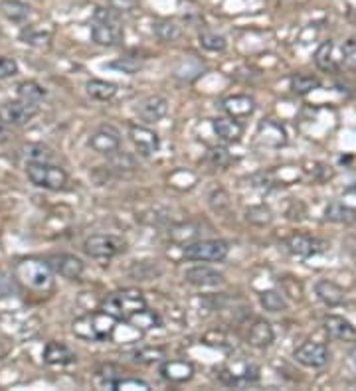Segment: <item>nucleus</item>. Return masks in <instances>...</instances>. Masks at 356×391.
<instances>
[{
    "instance_id": "nucleus-16",
    "label": "nucleus",
    "mask_w": 356,
    "mask_h": 391,
    "mask_svg": "<svg viewBox=\"0 0 356 391\" xmlns=\"http://www.w3.org/2000/svg\"><path fill=\"white\" fill-rule=\"evenodd\" d=\"M161 375L171 383H186L194 378V365L186 360H165L161 362Z\"/></svg>"
},
{
    "instance_id": "nucleus-30",
    "label": "nucleus",
    "mask_w": 356,
    "mask_h": 391,
    "mask_svg": "<svg viewBox=\"0 0 356 391\" xmlns=\"http://www.w3.org/2000/svg\"><path fill=\"white\" fill-rule=\"evenodd\" d=\"M259 304L267 312H284L289 307V302L284 297V292L279 291H264L259 294Z\"/></svg>"
},
{
    "instance_id": "nucleus-20",
    "label": "nucleus",
    "mask_w": 356,
    "mask_h": 391,
    "mask_svg": "<svg viewBox=\"0 0 356 391\" xmlns=\"http://www.w3.org/2000/svg\"><path fill=\"white\" fill-rule=\"evenodd\" d=\"M222 109L228 113V117H249L256 109V101L252 99L249 95H230V97L222 101Z\"/></svg>"
},
{
    "instance_id": "nucleus-2",
    "label": "nucleus",
    "mask_w": 356,
    "mask_h": 391,
    "mask_svg": "<svg viewBox=\"0 0 356 391\" xmlns=\"http://www.w3.org/2000/svg\"><path fill=\"white\" fill-rule=\"evenodd\" d=\"M146 307L145 294L137 289H121L107 294L105 299L101 300L99 310L107 312L109 316L117 320V322H127L133 314H137L139 310H143Z\"/></svg>"
},
{
    "instance_id": "nucleus-9",
    "label": "nucleus",
    "mask_w": 356,
    "mask_h": 391,
    "mask_svg": "<svg viewBox=\"0 0 356 391\" xmlns=\"http://www.w3.org/2000/svg\"><path fill=\"white\" fill-rule=\"evenodd\" d=\"M293 358H295L301 365H305V368H323V365L329 364L330 352L329 348H327V344L307 340V342H303L299 348H295Z\"/></svg>"
},
{
    "instance_id": "nucleus-10",
    "label": "nucleus",
    "mask_w": 356,
    "mask_h": 391,
    "mask_svg": "<svg viewBox=\"0 0 356 391\" xmlns=\"http://www.w3.org/2000/svg\"><path fill=\"white\" fill-rule=\"evenodd\" d=\"M129 138L135 145L137 153L141 156H153L161 148V138L153 128L145 127V125H129Z\"/></svg>"
},
{
    "instance_id": "nucleus-38",
    "label": "nucleus",
    "mask_w": 356,
    "mask_h": 391,
    "mask_svg": "<svg viewBox=\"0 0 356 391\" xmlns=\"http://www.w3.org/2000/svg\"><path fill=\"white\" fill-rule=\"evenodd\" d=\"M342 64L347 65L350 72H356V38H350L342 46Z\"/></svg>"
},
{
    "instance_id": "nucleus-37",
    "label": "nucleus",
    "mask_w": 356,
    "mask_h": 391,
    "mask_svg": "<svg viewBox=\"0 0 356 391\" xmlns=\"http://www.w3.org/2000/svg\"><path fill=\"white\" fill-rule=\"evenodd\" d=\"M22 40L30 44V46H48L50 44V40H52V34L50 32H44V30H34V28H30V30H24L22 32Z\"/></svg>"
},
{
    "instance_id": "nucleus-17",
    "label": "nucleus",
    "mask_w": 356,
    "mask_h": 391,
    "mask_svg": "<svg viewBox=\"0 0 356 391\" xmlns=\"http://www.w3.org/2000/svg\"><path fill=\"white\" fill-rule=\"evenodd\" d=\"M257 137L259 141L267 146H274V148H279V146L287 145V131L285 127L275 121V119H264L257 127Z\"/></svg>"
},
{
    "instance_id": "nucleus-8",
    "label": "nucleus",
    "mask_w": 356,
    "mask_h": 391,
    "mask_svg": "<svg viewBox=\"0 0 356 391\" xmlns=\"http://www.w3.org/2000/svg\"><path fill=\"white\" fill-rule=\"evenodd\" d=\"M90 146L99 155H117L119 150H121V133H119V128L113 127V125H107V123L99 125L92 133V137H90Z\"/></svg>"
},
{
    "instance_id": "nucleus-31",
    "label": "nucleus",
    "mask_w": 356,
    "mask_h": 391,
    "mask_svg": "<svg viewBox=\"0 0 356 391\" xmlns=\"http://www.w3.org/2000/svg\"><path fill=\"white\" fill-rule=\"evenodd\" d=\"M0 10H2V14L6 18L14 20V22L26 20L28 14H30V6L24 4V2H20V0H6V2L0 4Z\"/></svg>"
},
{
    "instance_id": "nucleus-25",
    "label": "nucleus",
    "mask_w": 356,
    "mask_h": 391,
    "mask_svg": "<svg viewBox=\"0 0 356 391\" xmlns=\"http://www.w3.org/2000/svg\"><path fill=\"white\" fill-rule=\"evenodd\" d=\"M315 64L319 67L320 72H337V60H335V44H333V40H327V42H323L319 48H317V52H315Z\"/></svg>"
},
{
    "instance_id": "nucleus-3",
    "label": "nucleus",
    "mask_w": 356,
    "mask_h": 391,
    "mask_svg": "<svg viewBox=\"0 0 356 391\" xmlns=\"http://www.w3.org/2000/svg\"><path fill=\"white\" fill-rule=\"evenodd\" d=\"M115 328H117V320L103 310L83 314L80 319L73 320L72 324L73 334L82 340H90V342H105L107 338L113 336Z\"/></svg>"
},
{
    "instance_id": "nucleus-23",
    "label": "nucleus",
    "mask_w": 356,
    "mask_h": 391,
    "mask_svg": "<svg viewBox=\"0 0 356 391\" xmlns=\"http://www.w3.org/2000/svg\"><path fill=\"white\" fill-rule=\"evenodd\" d=\"M315 292L319 297L320 302H325L327 307H338L345 302V289L338 287L337 282L329 281V279H320L315 285Z\"/></svg>"
},
{
    "instance_id": "nucleus-33",
    "label": "nucleus",
    "mask_w": 356,
    "mask_h": 391,
    "mask_svg": "<svg viewBox=\"0 0 356 391\" xmlns=\"http://www.w3.org/2000/svg\"><path fill=\"white\" fill-rule=\"evenodd\" d=\"M206 160L214 166V168H228L230 164L234 163V156L230 155L228 148H224V146H212L210 150H208V155H206Z\"/></svg>"
},
{
    "instance_id": "nucleus-13",
    "label": "nucleus",
    "mask_w": 356,
    "mask_h": 391,
    "mask_svg": "<svg viewBox=\"0 0 356 391\" xmlns=\"http://www.w3.org/2000/svg\"><path fill=\"white\" fill-rule=\"evenodd\" d=\"M285 247L289 249V253L291 255H297V257L307 259V257H313V255L325 251V249H327V243L317 239V237L305 236V233H295V236H291L287 239Z\"/></svg>"
},
{
    "instance_id": "nucleus-39",
    "label": "nucleus",
    "mask_w": 356,
    "mask_h": 391,
    "mask_svg": "<svg viewBox=\"0 0 356 391\" xmlns=\"http://www.w3.org/2000/svg\"><path fill=\"white\" fill-rule=\"evenodd\" d=\"M109 67L113 70H119V72L129 73V75H133V73H137L141 70V62L135 60V57H121L117 62H111Z\"/></svg>"
},
{
    "instance_id": "nucleus-27",
    "label": "nucleus",
    "mask_w": 356,
    "mask_h": 391,
    "mask_svg": "<svg viewBox=\"0 0 356 391\" xmlns=\"http://www.w3.org/2000/svg\"><path fill=\"white\" fill-rule=\"evenodd\" d=\"M289 87L295 95H309L311 92L319 89L320 79L311 73H293L289 79Z\"/></svg>"
},
{
    "instance_id": "nucleus-26",
    "label": "nucleus",
    "mask_w": 356,
    "mask_h": 391,
    "mask_svg": "<svg viewBox=\"0 0 356 391\" xmlns=\"http://www.w3.org/2000/svg\"><path fill=\"white\" fill-rule=\"evenodd\" d=\"M325 219L335 221V224H355L356 221V208H350L342 202H333L325 209Z\"/></svg>"
},
{
    "instance_id": "nucleus-18",
    "label": "nucleus",
    "mask_w": 356,
    "mask_h": 391,
    "mask_svg": "<svg viewBox=\"0 0 356 391\" xmlns=\"http://www.w3.org/2000/svg\"><path fill=\"white\" fill-rule=\"evenodd\" d=\"M184 279L194 287H216V285L224 282V275L218 273L212 267H206V265H196L184 273Z\"/></svg>"
},
{
    "instance_id": "nucleus-35",
    "label": "nucleus",
    "mask_w": 356,
    "mask_h": 391,
    "mask_svg": "<svg viewBox=\"0 0 356 391\" xmlns=\"http://www.w3.org/2000/svg\"><path fill=\"white\" fill-rule=\"evenodd\" d=\"M200 46L208 52H224L226 50V38L214 34V32H202Z\"/></svg>"
},
{
    "instance_id": "nucleus-4",
    "label": "nucleus",
    "mask_w": 356,
    "mask_h": 391,
    "mask_svg": "<svg viewBox=\"0 0 356 391\" xmlns=\"http://www.w3.org/2000/svg\"><path fill=\"white\" fill-rule=\"evenodd\" d=\"M26 176L30 182L44 188V190H64L68 184V172L64 168L55 166L52 163H38V160H30L26 166Z\"/></svg>"
},
{
    "instance_id": "nucleus-12",
    "label": "nucleus",
    "mask_w": 356,
    "mask_h": 391,
    "mask_svg": "<svg viewBox=\"0 0 356 391\" xmlns=\"http://www.w3.org/2000/svg\"><path fill=\"white\" fill-rule=\"evenodd\" d=\"M135 113L145 123H158L168 113V101L165 97H161V95H149L145 99L139 101L137 107H135Z\"/></svg>"
},
{
    "instance_id": "nucleus-34",
    "label": "nucleus",
    "mask_w": 356,
    "mask_h": 391,
    "mask_svg": "<svg viewBox=\"0 0 356 391\" xmlns=\"http://www.w3.org/2000/svg\"><path fill=\"white\" fill-rule=\"evenodd\" d=\"M155 34L158 36V40L171 44V42H176V40L180 38V26L171 22V20H165V22H158V24H156Z\"/></svg>"
},
{
    "instance_id": "nucleus-40",
    "label": "nucleus",
    "mask_w": 356,
    "mask_h": 391,
    "mask_svg": "<svg viewBox=\"0 0 356 391\" xmlns=\"http://www.w3.org/2000/svg\"><path fill=\"white\" fill-rule=\"evenodd\" d=\"M18 73V64L14 57L0 55V79H10Z\"/></svg>"
},
{
    "instance_id": "nucleus-24",
    "label": "nucleus",
    "mask_w": 356,
    "mask_h": 391,
    "mask_svg": "<svg viewBox=\"0 0 356 391\" xmlns=\"http://www.w3.org/2000/svg\"><path fill=\"white\" fill-rule=\"evenodd\" d=\"M127 324H131L133 328H137L141 332H149V330H155V328L163 326V320L158 316V312L145 307L143 310H139L137 314H133V316L127 320Z\"/></svg>"
},
{
    "instance_id": "nucleus-19",
    "label": "nucleus",
    "mask_w": 356,
    "mask_h": 391,
    "mask_svg": "<svg viewBox=\"0 0 356 391\" xmlns=\"http://www.w3.org/2000/svg\"><path fill=\"white\" fill-rule=\"evenodd\" d=\"M274 340H275L274 326H271V324H269L265 319L254 320V324L249 326V332H247V342H249V346L264 350V348H267V346L274 344Z\"/></svg>"
},
{
    "instance_id": "nucleus-32",
    "label": "nucleus",
    "mask_w": 356,
    "mask_h": 391,
    "mask_svg": "<svg viewBox=\"0 0 356 391\" xmlns=\"http://www.w3.org/2000/svg\"><path fill=\"white\" fill-rule=\"evenodd\" d=\"M133 360L139 364H161L166 360L165 348H143L133 356Z\"/></svg>"
},
{
    "instance_id": "nucleus-14",
    "label": "nucleus",
    "mask_w": 356,
    "mask_h": 391,
    "mask_svg": "<svg viewBox=\"0 0 356 391\" xmlns=\"http://www.w3.org/2000/svg\"><path fill=\"white\" fill-rule=\"evenodd\" d=\"M92 40L99 46H117L123 40V28L119 26V22L95 20L92 26Z\"/></svg>"
},
{
    "instance_id": "nucleus-36",
    "label": "nucleus",
    "mask_w": 356,
    "mask_h": 391,
    "mask_svg": "<svg viewBox=\"0 0 356 391\" xmlns=\"http://www.w3.org/2000/svg\"><path fill=\"white\" fill-rule=\"evenodd\" d=\"M111 390L113 391H123V390L149 391L151 390V385H149V382H145V380H139V378H123V375H121L119 380L113 382Z\"/></svg>"
},
{
    "instance_id": "nucleus-28",
    "label": "nucleus",
    "mask_w": 356,
    "mask_h": 391,
    "mask_svg": "<svg viewBox=\"0 0 356 391\" xmlns=\"http://www.w3.org/2000/svg\"><path fill=\"white\" fill-rule=\"evenodd\" d=\"M85 92L92 99L97 101H109L111 97H115L117 93V85L111 82H103V79H90L85 83Z\"/></svg>"
},
{
    "instance_id": "nucleus-29",
    "label": "nucleus",
    "mask_w": 356,
    "mask_h": 391,
    "mask_svg": "<svg viewBox=\"0 0 356 391\" xmlns=\"http://www.w3.org/2000/svg\"><path fill=\"white\" fill-rule=\"evenodd\" d=\"M16 93H18V99L28 101V103H40V101L46 97V89L38 82H34V79H28V82L20 83Z\"/></svg>"
},
{
    "instance_id": "nucleus-6",
    "label": "nucleus",
    "mask_w": 356,
    "mask_h": 391,
    "mask_svg": "<svg viewBox=\"0 0 356 391\" xmlns=\"http://www.w3.org/2000/svg\"><path fill=\"white\" fill-rule=\"evenodd\" d=\"M125 249H127V241L123 237L111 236V233H97V236L87 237L83 243V251L92 259H101V261H107V259L125 253Z\"/></svg>"
},
{
    "instance_id": "nucleus-21",
    "label": "nucleus",
    "mask_w": 356,
    "mask_h": 391,
    "mask_svg": "<svg viewBox=\"0 0 356 391\" xmlns=\"http://www.w3.org/2000/svg\"><path fill=\"white\" fill-rule=\"evenodd\" d=\"M214 133L224 143H237L244 137V125L234 117H220L214 121Z\"/></svg>"
},
{
    "instance_id": "nucleus-5",
    "label": "nucleus",
    "mask_w": 356,
    "mask_h": 391,
    "mask_svg": "<svg viewBox=\"0 0 356 391\" xmlns=\"http://www.w3.org/2000/svg\"><path fill=\"white\" fill-rule=\"evenodd\" d=\"M230 253V246L224 239H198L186 243L183 255L188 261H202V263H218L224 261Z\"/></svg>"
},
{
    "instance_id": "nucleus-11",
    "label": "nucleus",
    "mask_w": 356,
    "mask_h": 391,
    "mask_svg": "<svg viewBox=\"0 0 356 391\" xmlns=\"http://www.w3.org/2000/svg\"><path fill=\"white\" fill-rule=\"evenodd\" d=\"M48 263L52 267V271H55V273L60 275V277H64V279H70V281L82 279L83 271H85V265H83L82 259L70 253L54 255Z\"/></svg>"
},
{
    "instance_id": "nucleus-22",
    "label": "nucleus",
    "mask_w": 356,
    "mask_h": 391,
    "mask_svg": "<svg viewBox=\"0 0 356 391\" xmlns=\"http://www.w3.org/2000/svg\"><path fill=\"white\" fill-rule=\"evenodd\" d=\"M75 360H77L75 352L62 342H48L44 348V362L50 365H70Z\"/></svg>"
},
{
    "instance_id": "nucleus-15",
    "label": "nucleus",
    "mask_w": 356,
    "mask_h": 391,
    "mask_svg": "<svg viewBox=\"0 0 356 391\" xmlns=\"http://www.w3.org/2000/svg\"><path fill=\"white\" fill-rule=\"evenodd\" d=\"M323 328L333 340H340V342H350L356 340V326L347 320L345 316H337V314H327L323 319Z\"/></svg>"
},
{
    "instance_id": "nucleus-7",
    "label": "nucleus",
    "mask_w": 356,
    "mask_h": 391,
    "mask_svg": "<svg viewBox=\"0 0 356 391\" xmlns=\"http://www.w3.org/2000/svg\"><path fill=\"white\" fill-rule=\"evenodd\" d=\"M40 113L38 103H28V101H9L0 105V123L9 127H22L30 123L32 119Z\"/></svg>"
},
{
    "instance_id": "nucleus-41",
    "label": "nucleus",
    "mask_w": 356,
    "mask_h": 391,
    "mask_svg": "<svg viewBox=\"0 0 356 391\" xmlns=\"http://www.w3.org/2000/svg\"><path fill=\"white\" fill-rule=\"evenodd\" d=\"M355 362H356V352H355Z\"/></svg>"
},
{
    "instance_id": "nucleus-1",
    "label": "nucleus",
    "mask_w": 356,
    "mask_h": 391,
    "mask_svg": "<svg viewBox=\"0 0 356 391\" xmlns=\"http://www.w3.org/2000/svg\"><path fill=\"white\" fill-rule=\"evenodd\" d=\"M14 279L30 291L48 292L54 289L52 267L42 259H22L14 267Z\"/></svg>"
}]
</instances>
